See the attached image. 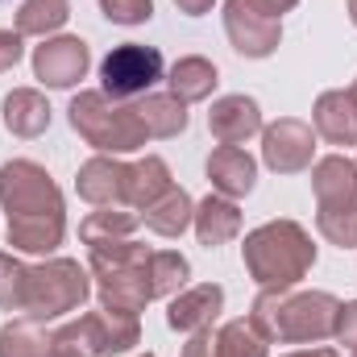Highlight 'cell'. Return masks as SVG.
I'll return each mask as SVG.
<instances>
[{
  "label": "cell",
  "mask_w": 357,
  "mask_h": 357,
  "mask_svg": "<svg viewBox=\"0 0 357 357\" xmlns=\"http://www.w3.org/2000/svg\"><path fill=\"white\" fill-rule=\"evenodd\" d=\"M91 270L100 278V307H108V312H133L137 316L150 299H158L154 254H146V245H137L129 237L91 245Z\"/></svg>",
  "instance_id": "3957f363"
},
{
  "label": "cell",
  "mask_w": 357,
  "mask_h": 357,
  "mask_svg": "<svg viewBox=\"0 0 357 357\" xmlns=\"http://www.w3.org/2000/svg\"><path fill=\"white\" fill-rule=\"evenodd\" d=\"M88 71V46L79 38H54L33 50V75L50 88H71Z\"/></svg>",
  "instance_id": "7c38bea8"
},
{
  "label": "cell",
  "mask_w": 357,
  "mask_h": 357,
  "mask_svg": "<svg viewBox=\"0 0 357 357\" xmlns=\"http://www.w3.org/2000/svg\"><path fill=\"white\" fill-rule=\"evenodd\" d=\"M137 121H142L146 137H175L187 125V108H183V100L175 91L171 96H146L137 104Z\"/></svg>",
  "instance_id": "7402d4cb"
},
{
  "label": "cell",
  "mask_w": 357,
  "mask_h": 357,
  "mask_svg": "<svg viewBox=\"0 0 357 357\" xmlns=\"http://www.w3.org/2000/svg\"><path fill=\"white\" fill-rule=\"evenodd\" d=\"M183 282H187V258L175 254V250L154 254V291H158V299L162 295H175Z\"/></svg>",
  "instance_id": "f1b7e54d"
},
{
  "label": "cell",
  "mask_w": 357,
  "mask_h": 357,
  "mask_svg": "<svg viewBox=\"0 0 357 357\" xmlns=\"http://www.w3.org/2000/svg\"><path fill=\"white\" fill-rule=\"evenodd\" d=\"M241 233V212L229 195H208L195 208V237L204 245H225Z\"/></svg>",
  "instance_id": "d6986e66"
},
{
  "label": "cell",
  "mask_w": 357,
  "mask_h": 357,
  "mask_svg": "<svg viewBox=\"0 0 357 357\" xmlns=\"http://www.w3.org/2000/svg\"><path fill=\"white\" fill-rule=\"evenodd\" d=\"M312 150H316V137H312V125L303 121H278L262 133V158L278 175L303 171L312 162Z\"/></svg>",
  "instance_id": "30bf717a"
},
{
  "label": "cell",
  "mask_w": 357,
  "mask_h": 357,
  "mask_svg": "<svg viewBox=\"0 0 357 357\" xmlns=\"http://www.w3.org/2000/svg\"><path fill=\"white\" fill-rule=\"evenodd\" d=\"M146 357H150V354H146Z\"/></svg>",
  "instance_id": "60d3db41"
},
{
  "label": "cell",
  "mask_w": 357,
  "mask_h": 357,
  "mask_svg": "<svg viewBox=\"0 0 357 357\" xmlns=\"http://www.w3.org/2000/svg\"><path fill=\"white\" fill-rule=\"evenodd\" d=\"M208 129L220 146H241L245 137H254L262 129V112L250 96H225L212 104L208 112Z\"/></svg>",
  "instance_id": "9a60e30c"
},
{
  "label": "cell",
  "mask_w": 357,
  "mask_h": 357,
  "mask_svg": "<svg viewBox=\"0 0 357 357\" xmlns=\"http://www.w3.org/2000/svg\"><path fill=\"white\" fill-rule=\"evenodd\" d=\"M208 178L220 195L237 199V195H250L254 191V178H258V167L254 158L241 150V146H220L212 158H208Z\"/></svg>",
  "instance_id": "ac0fdd59"
},
{
  "label": "cell",
  "mask_w": 357,
  "mask_h": 357,
  "mask_svg": "<svg viewBox=\"0 0 357 357\" xmlns=\"http://www.w3.org/2000/svg\"><path fill=\"white\" fill-rule=\"evenodd\" d=\"M341 320V303L324 291H303V295H282V291H266L254 303V333L262 341H324L337 333Z\"/></svg>",
  "instance_id": "7a4b0ae2"
},
{
  "label": "cell",
  "mask_w": 357,
  "mask_h": 357,
  "mask_svg": "<svg viewBox=\"0 0 357 357\" xmlns=\"http://www.w3.org/2000/svg\"><path fill=\"white\" fill-rule=\"evenodd\" d=\"M337 337H341L345 345H354V349H357V303L341 307V320H337Z\"/></svg>",
  "instance_id": "1f68e13d"
},
{
  "label": "cell",
  "mask_w": 357,
  "mask_h": 357,
  "mask_svg": "<svg viewBox=\"0 0 357 357\" xmlns=\"http://www.w3.org/2000/svg\"><path fill=\"white\" fill-rule=\"evenodd\" d=\"M71 17L67 0H25L17 13V33H50Z\"/></svg>",
  "instance_id": "4316f807"
},
{
  "label": "cell",
  "mask_w": 357,
  "mask_h": 357,
  "mask_svg": "<svg viewBox=\"0 0 357 357\" xmlns=\"http://www.w3.org/2000/svg\"><path fill=\"white\" fill-rule=\"evenodd\" d=\"M354 357H357V349H354Z\"/></svg>",
  "instance_id": "f35d334b"
},
{
  "label": "cell",
  "mask_w": 357,
  "mask_h": 357,
  "mask_svg": "<svg viewBox=\"0 0 357 357\" xmlns=\"http://www.w3.org/2000/svg\"><path fill=\"white\" fill-rule=\"evenodd\" d=\"M71 125L79 129V137L88 146L104 150V154H129V150L146 146L137 108H125V104L108 100L104 91H79L71 100Z\"/></svg>",
  "instance_id": "8992f818"
},
{
  "label": "cell",
  "mask_w": 357,
  "mask_h": 357,
  "mask_svg": "<svg viewBox=\"0 0 357 357\" xmlns=\"http://www.w3.org/2000/svg\"><path fill=\"white\" fill-rule=\"evenodd\" d=\"M225 303V291L216 282H204V287H191L171 299V312H167V324L178 333H199V328H212L216 312Z\"/></svg>",
  "instance_id": "2e32d148"
},
{
  "label": "cell",
  "mask_w": 357,
  "mask_h": 357,
  "mask_svg": "<svg viewBox=\"0 0 357 357\" xmlns=\"http://www.w3.org/2000/svg\"><path fill=\"white\" fill-rule=\"evenodd\" d=\"M0 357H54V337L38 328V320H17L0 328Z\"/></svg>",
  "instance_id": "603a6c76"
},
{
  "label": "cell",
  "mask_w": 357,
  "mask_h": 357,
  "mask_svg": "<svg viewBox=\"0 0 357 357\" xmlns=\"http://www.w3.org/2000/svg\"><path fill=\"white\" fill-rule=\"evenodd\" d=\"M0 199L8 212V245L25 250V254H50L63 241V195L50 183V175L29 162H4L0 171Z\"/></svg>",
  "instance_id": "6da1fadb"
},
{
  "label": "cell",
  "mask_w": 357,
  "mask_h": 357,
  "mask_svg": "<svg viewBox=\"0 0 357 357\" xmlns=\"http://www.w3.org/2000/svg\"><path fill=\"white\" fill-rule=\"evenodd\" d=\"M225 29H229L233 46L241 54H250V59H266L270 50L278 46V21L274 17H262L245 0H229L225 4Z\"/></svg>",
  "instance_id": "8fae6325"
},
{
  "label": "cell",
  "mask_w": 357,
  "mask_h": 357,
  "mask_svg": "<svg viewBox=\"0 0 357 357\" xmlns=\"http://www.w3.org/2000/svg\"><path fill=\"white\" fill-rule=\"evenodd\" d=\"M54 357H88V354H75V349H54Z\"/></svg>",
  "instance_id": "d590c367"
},
{
  "label": "cell",
  "mask_w": 357,
  "mask_h": 357,
  "mask_svg": "<svg viewBox=\"0 0 357 357\" xmlns=\"http://www.w3.org/2000/svg\"><path fill=\"white\" fill-rule=\"evenodd\" d=\"M287 357H341L337 349H303V354H287Z\"/></svg>",
  "instance_id": "e575fe53"
},
{
  "label": "cell",
  "mask_w": 357,
  "mask_h": 357,
  "mask_svg": "<svg viewBox=\"0 0 357 357\" xmlns=\"http://www.w3.org/2000/svg\"><path fill=\"white\" fill-rule=\"evenodd\" d=\"M142 220H146L154 233H162V237H178V233L195 220V204H191V195H187L183 187H171L167 195H158V199L142 212Z\"/></svg>",
  "instance_id": "44dd1931"
},
{
  "label": "cell",
  "mask_w": 357,
  "mask_h": 357,
  "mask_svg": "<svg viewBox=\"0 0 357 357\" xmlns=\"http://www.w3.org/2000/svg\"><path fill=\"white\" fill-rule=\"evenodd\" d=\"M75 187H79V195H84L88 204H100V208L129 204L133 167H125V162H112V158H91L88 167H79Z\"/></svg>",
  "instance_id": "5bb4252c"
},
{
  "label": "cell",
  "mask_w": 357,
  "mask_h": 357,
  "mask_svg": "<svg viewBox=\"0 0 357 357\" xmlns=\"http://www.w3.org/2000/svg\"><path fill=\"white\" fill-rule=\"evenodd\" d=\"M183 357H266V341L254 333L250 320H233V324H225L220 333L199 328V333L187 341Z\"/></svg>",
  "instance_id": "4fadbf2b"
},
{
  "label": "cell",
  "mask_w": 357,
  "mask_h": 357,
  "mask_svg": "<svg viewBox=\"0 0 357 357\" xmlns=\"http://www.w3.org/2000/svg\"><path fill=\"white\" fill-rule=\"evenodd\" d=\"M245 4H254V8H258L262 17H274V21H278V17H282L287 8H295L299 0H245Z\"/></svg>",
  "instance_id": "d6a6232c"
},
{
  "label": "cell",
  "mask_w": 357,
  "mask_h": 357,
  "mask_svg": "<svg viewBox=\"0 0 357 357\" xmlns=\"http://www.w3.org/2000/svg\"><path fill=\"white\" fill-rule=\"evenodd\" d=\"M175 183H171V171H167V162L162 158H146V162H137L133 167V187H129V208H150L158 195H167Z\"/></svg>",
  "instance_id": "d4e9b609"
},
{
  "label": "cell",
  "mask_w": 357,
  "mask_h": 357,
  "mask_svg": "<svg viewBox=\"0 0 357 357\" xmlns=\"http://www.w3.org/2000/svg\"><path fill=\"white\" fill-rule=\"evenodd\" d=\"M88 291H91L88 274L71 258H54L46 266H33L29 282H25V320L42 324V320L63 316V312H75L88 299Z\"/></svg>",
  "instance_id": "52a82bcc"
},
{
  "label": "cell",
  "mask_w": 357,
  "mask_h": 357,
  "mask_svg": "<svg viewBox=\"0 0 357 357\" xmlns=\"http://www.w3.org/2000/svg\"><path fill=\"white\" fill-rule=\"evenodd\" d=\"M216 88V67L208 63V59H178L175 67H171V91H175L178 100L187 104V100H208Z\"/></svg>",
  "instance_id": "cb8c5ba5"
},
{
  "label": "cell",
  "mask_w": 357,
  "mask_h": 357,
  "mask_svg": "<svg viewBox=\"0 0 357 357\" xmlns=\"http://www.w3.org/2000/svg\"><path fill=\"white\" fill-rule=\"evenodd\" d=\"M354 100H357V84H354Z\"/></svg>",
  "instance_id": "74e56055"
},
{
  "label": "cell",
  "mask_w": 357,
  "mask_h": 357,
  "mask_svg": "<svg viewBox=\"0 0 357 357\" xmlns=\"http://www.w3.org/2000/svg\"><path fill=\"white\" fill-rule=\"evenodd\" d=\"M349 17H354V25H357V0H349Z\"/></svg>",
  "instance_id": "8d00e7d4"
},
{
  "label": "cell",
  "mask_w": 357,
  "mask_h": 357,
  "mask_svg": "<svg viewBox=\"0 0 357 357\" xmlns=\"http://www.w3.org/2000/svg\"><path fill=\"white\" fill-rule=\"evenodd\" d=\"M25 282H29V266L0 254V307L4 312H25Z\"/></svg>",
  "instance_id": "83f0119b"
},
{
  "label": "cell",
  "mask_w": 357,
  "mask_h": 357,
  "mask_svg": "<svg viewBox=\"0 0 357 357\" xmlns=\"http://www.w3.org/2000/svg\"><path fill=\"white\" fill-rule=\"evenodd\" d=\"M175 4L187 13V17H199V13H208V8H212V0H175Z\"/></svg>",
  "instance_id": "836d02e7"
},
{
  "label": "cell",
  "mask_w": 357,
  "mask_h": 357,
  "mask_svg": "<svg viewBox=\"0 0 357 357\" xmlns=\"http://www.w3.org/2000/svg\"><path fill=\"white\" fill-rule=\"evenodd\" d=\"M354 167H357V162H354Z\"/></svg>",
  "instance_id": "ab89813d"
},
{
  "label": "cell",
  "mask_w": 357,
  "mask_h": 357,
  "mask_svg": "<svg viewBox=\"0 0 357 357\" xmlns=\"http://www.w3.org/2000/svg\"><path fill=\"white\" fill-rule=\"evenodd\" d=\"M245 266L250 274L266 287V291H287L295 287L312 262H316V245L312 237L295 225V220H270L262 229H254L245 237Z\"/></svg>",
  "instance_id": "277c9868"
},
{
  "label": "cell",
  "mask_w": 357,
  "mask_h": 357,
  "mask_svg": "<svg viewBox=\"0 0 357 357\" xmlns=\"http://www.w3.org/2000/svg\"><path fill=\"white\" fill-rule=\"evenodd\" d=\"M100 79H104V96H112V100L146 96V91L162 79V54L154 46L125 42V46H116L100 63Z\"/></svg>",
  "instance_id": "9c48e42d"
},
{
  "label": "cell",
  "mask_w": 357,
  "mask_h": 357,
  "mask_svg": "<svg viewBox=\"0 0 357 357\" xmlns=\"http://www.w3.org/2000/svg\"><path fill=\"white\" fill-rule=\"evenodd\" d=\"M137 316L133 312H88L75 324H67L63 333H54V349H75L88 357H116L129 354L137 345Z\"/></svg>",
  "instance_id": "ba28073f"
},
{
  "label": "cell",
  "mask_w": 357,
  "mask_h": 357,
  "mask_svg": "<svg viewBox=\"0 0 357 357\" xmlns=\"http://www.w3.org/2000/svg\"><path fill=\"white\" fill-rule=\"evenodd\" d=\"M104 17L116 21V25H137V21H150L154 13V0H100Z\"/></svg>",
  "instance_id": "f546056e"
},
{
  "label": "cell",
  "mask_w": 357,
  "mask_h": 357,
  "mask_svg": "<svg viewBox=\"0 0 357 357\" xmlns=\"http://www.w3.org/2000/svg\"><path fill=\"white\" fill-rule=\"evenodd\" d=\"M17 59H21V33L0 29V71H8Z\"/></svg>",
  "instance_id": "4dcf8cb0"
},
{
  "label": "cell",
  "mask_w": 357,
  "mask_h": 357,
  "mask_svg": "<svg viewBox=\"0 0 357 357\" xmlns=\"http://www.w3.org/2000/svg\"><path fill=\"white\" fill-rule=\"evenodd\" d=\"M312 187L320 199V233L341 250H357V167L337 154L320 158L312 167Z\"/></svg>",
  "instance_id": "5b68a950"
},
{
  "label": "cell",
  "mask_w": 357,
  "mask_h": 357,
  "mask_svg": "<svg viewBox=\"0 0 357 357\" xmlns=\"http://www.w3.org/2000/svg\"><path fill=\"white\" fill-rule=\"evenodd\" d=\"M4 125H8L17 137H38V133L50 125V104L29 88L8 91V96H4Z\"/></svg>",
  "instance_id": "ffe728a7"
},
{
  "label": "cell",
  "mask_w": 357,
  "mask_h": 357,
  "mask_svg": "<svg viewBox=\"0 0 357 357\" xmlns=\"http://www.w3.org/2000/svg\"><path fill=\"white\" fill-rule=\"evenodd\" d=\"M316 133L333 146H357V100L354 91H324L316 100Z\"/></svg>",
  "instance_id": "e0dca14e"
},
{
  "label": "cell",
  "mask_w": 357,
  "mask_h": 357,
  "mask_svg": "<svg viewBox=\"0 0 357 357\" xmlns=\"http://www.w3.org/2000/svg\"><path fill=\"white\" fill-rule=\"evenodd\" d=\"M137 212H129V208H104V212H91L88 220L79 225V233H84V241L88 245H100V241H121V237H129L133 229H137Z\"/></svg>",
  "instance_id": "484cf974"
}]
</instances>
